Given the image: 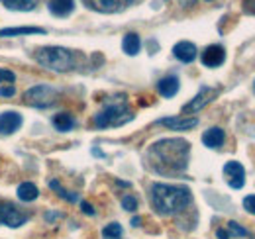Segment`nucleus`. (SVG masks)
I'll list each match as a JSON object with an SVG mask.
<instances>
[{
  "instance_id": "nucleus-1",
  "label": "nucleus",
  "mask_w": 255,
  "mask_h": 239,
  "mask_svg": "<svg viewBox=\"0 0 255 239\" xmlns=\"http://www.w3.org/2000/svg\"><path fill=\"white\" fill-rule=\"evenodd\" d=\"M191 143L185 139H161L147 149V163L159 175H181L189 167Z\"/></svg>"
},
{
  "instance_id": "nucleus-2",
  "label": "nucleus",
  "mask_w": 255,
  "mask_h": 239,
  "mask_svg": "<svg viewBox=\"0 0 255 239\" xmlns=\"http://www.w3.org/2000/svg\"><path fill=\"white\" fill-rule=\"evenodd\" d=\"M149 202L151 208L159 216H177L192 204V192L187 186L167 184V182H153L149 188Z\"/></svg>"
},
{
  "instance_id": "nucleus-3",
  "label": "nucleus",
  "mask_w": 255,
  "mask_h": 239,
  "mask_svg": "<svg viewBox=\"0 0 255 239\" xmlns=\"http://www.w3.org/2000/svg\"><path fill=\"white\" fill-rule=\"evenodd\" d=\"M33 59L41 67L55 71V73H67V71H73L77 67V53L73 49L57 47V45L35 49Z\"/></svg>"
},
{
  "instance_id": "nucleus-4",
  "label": "nucleus",
  "mask_w": 255,
  "mask_h": 239,
  "mask_svg": "<svg viewBox=\"0 0 255 239\" xmlns=\"http://www.w3.org/2000/svg\"><path fill=\"white\" fill-rule=\"evenodd\" d=\"M133 120L131 110L126 104H110L106 108H102L98 114H95V125L98 129H106V127H118L124 125L128 121Z\"/></svg>"
},
{
  "instance_id": "nucleus-5",
  "label": "nucleus",
  "mask_w": 255,
  "mask_h": 239,
  "mask_svg": "<svg viewBox=\"0 0 255 239\" xmlns=\"http://www.w3.org/2000/svg\"><path fill=\"white\" fill-rule=\"evenodd\" d=\"M57 90L49 85H35L24 92V102L33 108H49L57 102Z\"/></svg>"
},
{
  "instance_id": "nucleus-6",
  "label": "nucleus",
  "mask_w": 255,
  "mask_h": 239,
  "mask_svg": "<svg viewBox=\"0 0 255 239\" xmlns=\"http://www.w3.org/2000/svg\"><path fill=\"white\" fill-rule=\"evenodd\" d=\"M28 220H30V214H24L10 202H0V226L18 230L24 224H28Z\"/></svg>"
},
{
  "instance_id": "nucleus-7",
  "label": "nucleus",
  "mask_w": 255,
  "mask_h": 239,
  "mask_svg": "<svg viewBox=\"0 0 255 239\" xmlns=\"http://www.w3.org/2000/svg\"><path fill=\"white\" fill-rule=\"evenodd\" d=\"M220 94V90L218 89H212V87H202V89L198 90V94L192 98L189 104H185V108H183V112L185 114H194V112H200L206 104H210L216 96Z\"/></svg>"
},
{
  "instance_id": "nucleus-8",
  "label": "nucleus",
  "mask_w": 255,
  "mask_h": 239,
  "mask_svg": "<svg viewBox=\"0 0 255 239\" xmlns=\"http://www.w3.org/2000/svg\"><path fill=\"white\" fill-rule=\"evenodd\" d=\"M224 177H226V182H228L232 188L240 190V188H244V184H246V169H244V165L238 163V161H228V163L224 165Z\"/></svg>"
},
{
  "instance_id": "nucleus-9",
  "label": "nucleus",
  "mask_w": 255,
  "mask_h": 239,
  "mask_svg": "<svg viewBox=\"0 0 255 239\" xmlns=\"http://www.w3.org/2000/svg\"><path fill=\"white\" fill-rule=\"evenodd\" d=\"M91 10L100 12V14H116L126 10L131 4V0H83Z\"/></svg>"
},
{
  "instance_id": "nucleus-10",
  "label": "nucleus",
  "mask_w": 255,
  "mask_h": 239,
  "mask_svg": "<svg viewBox=\"0 0 255 239\" xmlns=\"http://www.w3.org/2000/svg\"><path fill=\"white\" fill-rule=\"evenodd\" d=\"M24 123L22 114H18L16 110H6L0 114V133L2 135H12L16 133Z\"/></svg>"
},
{
  "instance_id": "nucleus-11",
  "label": "nucleus",
  "mask_w": 255,
  "mask_h": 239,
  "mask_svg": "<svg viewBox=\"0 0 255 239\" xmlns=\"http://www.w3.org/2000/svg\"><path fill=\"white\" fill-rule=\"evenodd\" d=\"M157 123L165 125L167 129H173V131H189V129L198 125V118H194V116H173V118L157 120Z\"/></svg>"
},
{
  "instance_id": "nucleus-12",
  "label": "nucleus",
  "mask_w": 255,
  "mask_h": 239,
  "mask_svg": "<svg viewBox=\"0 0 255 239\" xmlns=\"http://www.w3.org/2000/svg\"><path fill=\"white\" fill-rule=\"evenodd\" d=\"M200 61H202L204 67L216 69V67H220L224 61H226V49H224L222 45H208V47L202 51Z\"/></svg>"
},
{
  "instance_id": "nucleus-13",
  "label": "nucleus",
  "mask_w": 255,
  "mask_h": 239,
  "mask_svg": "<svg viewBox=\"0 0 255 239\" xmlns=\"http://www.w3.org/2000/svg\"><path fill=\"white\" fill-rule=\"evenodd\" d=\"M173 55L181 63H192L198 55V49H196V45L192 41H179L173 47Z\"/></svg>"
},
{
  "instance_id": "nucleus-14",
  "label": "nucleus",
  "mask_w": 255,
  "mask_h": 239,
  "mask_svg": "<svg viewBox=\"0 0 255 239\" xmlns=\"http://www.w3.org/2000/svg\"><path fill=\"white\" fill-rule=\"evenodd\" d=\"M226 141V133H224L222 127H210L202 133V143L208 147V149H220Z\"/></svg>"
},
{
  "instance_id": "nucleus-15",
  "label": "nucleus",
  "mask_w": 255,
  "mask_h": 239,
  "mask_svg": "<svg viewBox=\"0 0 255 239\" xmlns=\"http://www.w3.org/2000/svg\"><path fill=\"white\" fill-rule=\"evenodd\" d=\"M179 89H181V83H179V79L175 75H167L157 83V90H159V94L163 98H173L179 92Z\"/></svg>"
},
{
  "instance_id": "nucleus-16",
  "label": "nucleus",
  "mask_w": 255,
  "mask_h": 239,
  "mask_svg": "<svg viewBox=\"0 0 255 239\" xmlns=\"http://www.w3.org/2000/svg\"><path fill=\"white\" fill-rule=\"evenodd\" d=\"M47 8H49V12H51L53 16L65 18V16L73 14V10H75V0H49Z\"/></svg>"
},
{
  "instance_id": "nucleus-17",
  "label": "nucleus",
  "mask_w": 255,
  "mask_h": 239,
  "mask_svg": "<svg viewBox=\"0 0 255 239\" xmlns=\"http://www.w3.org/2000/svg\"><path fill=\"white\" fill-rule=\"evenodd\" d=\"M122 49H124V53L129 55V57L137 55V53H139V49H141V39H139V35H137V33H133V31L126 33V35H124V39H122Z\"/></svg>"
},
{
  "instance_id": "nucleus-18",
  "label": "nucleus",
  "mask_w": 255,
  "mask_h": 239,
  "mask_svg": "<svg viewBox=\"0 0 255 239\" xmlns=\"http://www.w3.org/2000/svg\"><path fill=\"white\" fill-rule=\"evenodd\" d=\"M51 123L57 131H71L75 125H77V120L73 118L69 112H59L51 118Z\"/></svg>"
},
{
  "instance_id": "nucleus-19",
  "label": "nucleus",
  "mask_w": 255,
  "mask_h": 239,
  "mask_svg": "<svg viewBox=\"0 0 255 239\" xmlns=\"http://www.w3.org/2000/svg\"><path fill=\"white\" fill-rule=\"evenodd\" d=\"M32 33H45L43 28H33V26H18V28H2L0 37H18V35H32Z\"/></svg>"
},
{
  "instance_id": "nucleus-20",
  "label": "nucleus",
  "mask_w": 255,
  "mask_h": 239,
  "mask_svg": "<svg viewBox=\"0 0 255 239\" xmlns=\"http://www.w3.org/2000/svg\"><path fill=\"white\" fill-rule=\"evenodd\" d=\"M37 196H39V190L33 182H22L18 186V198L22 202H33V200H37Z\"/></svg>"
},
{
  "instance_id": "nucleus-21",
  "label": "nucleus",
  "mask_w": 255,
  "mask_h": 239,
  "mask_svg": "<svg viewBox=\"0 0 255 239\" xmlns=\"http://www.w3.org/2000/svg\"><path fill=\"white\" fill-rule=\"evenodd\" d=\"M2 4L8 10H16V12H30L35 8L37 0H2Z\"/></svg>"
},
{
  "instance_id": "nucleus-22",
  "label": "nucleus",
  "mask_w": 255,
  "mask_h": 239,
  "mask_svg": "<svg viewBox=\"0 0 255 239\" xmlns=\"http://www.w3.org/2000/svg\"><path fill=\"white\" fill-rule=\"evenodd\" d=\"M49 188H51V190H55V192H57V196H61L65 202H71V204H73V202H77V200H79V196H77V194H73V192L65 190L59 180H49Z\"/></svg>"
},
{
  "instance_id": "nucleus-23",
  "label": "nucleus",
  "mask_w": 255,
  "mask_h": 239,
  "mask_svg": "<svg viewBox=\"0 0 255 239\" xmlns=\"http://www.w3.org/2000/svg\"><path fill=\"white\" fill-rule=\"evenodd\" d=\"M122 236H124V230L118 222H112L102 228V239H122Z\"/></svg>"
},
{
  "instance_id": "nucleus-24",
  "label": "nucleus",
  "mask_w": 255,
  "mask_h": 239,
  "mask_svg": "<svg viewBox=\"0 0 255 239\" xmlns=\"http://www.w3.org/2000/svg\"><path fill=\"white\" fill-rule=\"evenodd\" d=\"M226 232L230 234V239L232 238H248V236H250V232H248L246 228H242L240 224H236V222H228Z\"/></svg>"
},
{
  "instance_id": "nucleus-25",
  "label": "nucleus",
  "mask_w": 255,
  "mask_h": 239,
  "mask_svg": "<svg viewBox=\"0 0 255 239\" xmlns=\"http://www.w3.org/2000/svg\"><path fill=\"white\" fill-rule=\"evenodd\" d=\"M122 208L126 210V212H135V210H137V200H135V196L126 194V196L122 198Z\"/></svg>"
},
{
  "instance_id": "nucleus-26",
  "label": "nucleus",
  "mask_w": 255,
  "mask_h": 239,
  "mask_svg": "<svg viewBox=\"0 0 255 239\" xmlns=\"http://www.w3.org/2000/svg\"><path fill=\"white\" fill-rule=\"evenodd\" d=\"M16 81V75L8 69H0V85H12Z\"/></svg>"
},
{
  "instance_id": "nucleus-27",
  "label": "nucleus",
  "mask_w": 255,
  "mask_h": 239,
  "mask_svg": "<svg viewBox=\"0 0 255 239\" xmlns=\"http://www.w3.org/2000/svg\"><path fill=\"white\" fill-rule=\"evenodd\" d=\"M244 208H246V212H250V214L255 216V194L244 198Z\"/></svg>"
},
{
  "instance_id": "nucleus-28",
  "label": "nucleus",
  "mask_w": 255,
  "mask_h": 239,
  "mask_svg": "<svg viewBox=\"0 0 255 239\" xmlns=\"http://www.w3.org/2000/svg\"><path fill=\"white\" fill-rule=\"evenodd\" d=\"M14 94H16L14 85H2V87H0V96H2V98H12Z\"/></svg>"
},
{
  "instance_id": "nucleus-29",
  "label": "nucleus",
  "mask_w": 255,
  "mask_h": 239,
  "mask_svg": "<svg viewBox=\"0 0 255 239\" xmlns=\"http://www.w3.org/2000/svg\"><path fill=\"white\" fill-rule=\"evenodd\" d=\"M81 210H83L87 216H95L96 214L95 208H93V204H89V202H81Z\"/></svg>"
},
{
  "instance_id": "nucleus-30",
  "label": "nucleus",
  "mask_w": 255,
  "mask_h": 239,
  "mask_svg": "<svg viewBox=\"0 0 255 239\" xmlns=\"http://www.w3.org/2000/svg\"><path fill=\"white\" fill-rule=\"evenodd\" d=\"M216 238L218 239H230V234H228L226 230H218V232H216Z\"/></svg>"
},
{
  "instance_id": "nucleus-31",
  "label": "nucleus",
  "mask_w": 255,
  "mask_h": 239,
  "mask_svg": "<svg viewBox=\"0 0 255 239\" xmlns=\"http://www.w3.org/2000/svg\"><path fill=\"white\" fill-rule=\"evenodd\" d=\"M131 226H133V228L141 226V218H131Z\"/></svg>"
},
{
  "instance_id": "nucleus-32",
  "label": "nucleus",
  "mask_w": 255,
  "mask_h": 239,
  "mask_svg": "<svg viewBox=\"0 0 255 239\" xmlns=\"http://www.w3.org/2000/svg\"><path fill=\"white\" fill-rule=\"evenodd\" d=\"M254 89H255V85H254Z\"/></svg>"
}]
</instances>
